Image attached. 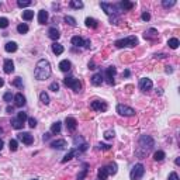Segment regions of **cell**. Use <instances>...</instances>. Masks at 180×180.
<instances>
[{"mask_svg":"<svg viewBox=\"0 0 180 180\" xmlns=\"http://www.w3.org/2000/svg\"><path fill=\"white\" fill-rule=\"evenodd\" d=\"M51 63L47 59H40L35 65V69H34V76L37 80H47L51 76Z\"/></svg>","mask_w":180,"mask_h":180,"instance_id":"1","label":"cell"},{"mask_svg":"<svg viewBox=\"0 0 180 180\" xmlns=\"http://www.w3.org/2000/svg\"><path fill=\"white\" fill-rule=\"evenodd\" d=\"M138 145H139V146H138V148H139L138 151L142 149V152H139L138 156H143V155L148 154V152L154 148L155 141H154V138H152L151 135H141L139 136V141H138Z\"/></svg>","mask_w":180,"mask_h":180,"instance_id":"2","label":"cell"},{"mask_svg":"<svg viewBox=\"0 0 180 180\" xmlns=\"http://www.w3.org/2000/svg\"><path fill=\"white\" fill-rule=\"evenodd\" d=\"M114 45L117 48H124V47H128V48H134L135 45H138V38L135 35H129L127 38H122V40H118L114 42Z\"/></svg>","mask_w":180,"mask_h":180,"instance_id":"3","label":"cell"},{"mask_svg":"<svg viewBox=\"0 0 180 180\" xmlns=\"http://www.w3.org/2000/svg\"><path fill=\"white\" fill-rule=\"evenodd\" d=\"M100 6H101V9L104 10V13H106L107 16H110V17H117V16L121 13V10L118 9L117 4L107 3V2H101Z\"/></svg>","mask_w":180,"mask_h":180,"instance_id":"4","label":"cell"},{"mask_svg":"<svg viewBox=\"0 0 180 180\" xmlns=\"http://www.w3.org/2000/svg\"><path fill=\"white\" fill-rule=\"evenodd\" d=\"M143 175H145V168H143L142 163H136V165H134L131 172H129L131 180H141Z\"/></svg>","mask_w":180,"mask_h":180,"instance_id":"5","label":"cell"},{"mask_svg":"<svg viewBox=\"0 0 180 180\" xmlns=\"http://www.w3.org/2000/svg\"><path fill=\"white\" fill-rule=\"evenodd\" d=\"M63 85L68 86V87H70L72 90H75V92H80V90H82L80 80H79V79H76V77H73V76L65 77V79H63Z\"/></svg>","mask_w":180,"mask_h":180,"instance_id":"6","label":"cell"},{"mask_svg":"<svg viewBox=\"0 0 180 180\" xmlns=\"http://www.w3.org/2000/svg\"><path fill=\"white\" fill-rule=\"evenodd\" d=\"M117 113L120 115H124V117H132V115H135V110L128 106H125V104H118Z\"/></svg>","mask_w":180,"mask_h":180,"instance_id":"7","label":"cell"},{"mask_svg":"<svg viewBox=\"0 0 180 180\" xmlns=\"http://www.w3.org/2000/svg\"><path fill=\"white\" fill-rule=\"evenodd\" d=\"M152 87H154V83H152V80L149 77H142V79H139V89L142 92H148V90H151Z\"/></svg>","mask_w":180,"mask_h":180,"instance_id":"8","label":"cell"},{"mask_svg":"<svg viewBox=\"0 0 180 180\" xmlns=\"http://www.w3.org/2000/svg\"><path fill=\"white\" fill-rule=\"evenodd\" d=\"M115 73H117L115 66H108L106 69V79H107L108 85H114V76H115Z\"/></svg>","mask_w":180,"mask_h":180,"instance_id":"9","label":"cell"},{"mask_svg":"<svg viewBox=\"0 0 180 180\" xmlns=\"http://www.w3.org/2000/svg\"><path fill=\"white\" fill-rule=\"evenodd\" d=\"M17 139L21 141V142L26 143V145H31L33 141H34V138H33V135H31L30 132H20L19 135H17Z\"/></svg>","mask_w":180,"mask_h":180,"instance_id":"10","label":"cell"},{"mask_svg":"<svg viewBox=\"0 0 180 180\" xmlns=\"http://www.w3.org/2000/svg\"><path fill=\"white\" fill-rule=\"evenodd\" d=\"M90 107H92V110L94 111H106L107 110V104L101 100H94L90 103Z\"/></svg>","mask_w":180,"mask_h":180,"instance_id":"11","label":"cell"},{"mask_svg":"<svg viewBox=\"0 0 180 180\" xmlns=\"http://www.w3.org/2000/svg\"><path fill=\"white\" fill-rule=\"evenodd\" d=\"M51 146L54 148V149L62 151V149H65V148L68 146V143L65 139H56V141H54V142H51Z\"/></svg>","mask_w":180,"mask_h":180,"instance_id":"12","label":"cell"},{"mask_svg":"<svg viewBox=\"0 0 180 180\" xmlns=\"http://www.w3.org/2000/svg\"><path fill=\"white\" fill-rule=\"evenodd\" d=\"M3 70H4V73H7V75H10V73L14 72V63H13L11 59H6V61H4Z\"/></svg>","mask_w":180,"mask_h":180,"instance_id":"13","label":"cell"},{"mask_svg":"<svg viewBox=\"0 0 180 180\" xmlns=\"http://www.w3.org/2000/svg\"><path fill=\"white\" fill-rule=\"evenodd\" d=\"M14 106L16 107H23L26 106V97L21 94V93H17V94H14Z\"/></svg>","mask_w":180,"mask_h":180,"instance_id":"14","label":"cell"},{"mask_svg":"<svg viewBox=\"0 0 180 180\" xmlns=\"http://www.w3.org/2000/svg\"><path fill=\"white\" fill-rule=\"evenodd\" d=\"M117 6H118V9H120V10H121V13H122V11L131 10V9L134 7V3H132V2H127V0H124V2H120Z\"/></svg>","mask_w":180,"mask_h":180,"instance_id":"15","label":"cell"},{"mask_svg":"<svg viewBox=\"0 0 180 180\" xmlns=\"http://www.w3.org/2000/svg\"><path fill=\"white\" fill-rule=\"evenodd\" d=\"M65 122H66V128L69 129V131H75V129H76V127H77V121L75 120L73 117H66Z\"/></svg>","mask_w":180,"mask_h":180,"instance_id":"16","label":"cell"},{"mask_svg":"<svg viewBox=\"0 0 180 180\" xmlns=\"http://www.w3.org/2000/svg\"><path fill=\"white\" fill-rule=\"evenodd\" d=\"M103 79L104 76L101 75V72L100 73H96L92 76V85L93 86H101V83H103Z\"/></svg>","mask_w":180,"mask_h":180,"instance_id":"17","label":"cell"},{"mask_svg":"<svg viewBox=\"0 0 180 180\" xmlns=\"http://www.w3.org/2000/svg\"><path fill=\"white\" fill-rule=\"evenodd\" d=\"M48 37L56 42V41L59 40V37H61V34H59V31L55 28V27H51V28L48 30Z\"/></svg>","mask_w":180,"mask_h":180,"instance_id":"18","label":"cell"},{"mask_svg":"<svg viewBox=\"0 0 180 180\" xmlns=\"http://www.w3.org/2000/svg\"><path fill=\"white\" fill-rule=\"evenodd\" d=\"M158 37V31L155 28H149L145 31V34H143V38L145 40H155V38Z\"/></svg>","mask_w":180,"mask_h":180,"instance_id":"19","label":"cell"},{"mask_svg":"<svg viewBox=\"0 0 180 180\" xmlns=\"http://www.w3.org/2000/svg\"><path fill=\"white\" fill-rule=\"evenodd\" d=\"M48 19H49L48 11L47 10H40V13H38V23H40V24H45V23L48 21Z\"/></svg>","mask_w":180,"mask_h":180,"instance_id":"20","label":"cell"},{"mask_svg":"<svg viewBox=\"0 0 180 180\" xmlns=\"http://www.w3.org/2000/svg\"><path fill=\"white\" fill-rule=\"evenodd\" d=\"M70 68H72V63H70V61H68V59H63V61L59 62V69L62 70V72H69Z\"/></svg>","mask_w":180,"mask_h":180,"instance_id":"21","label":"cell"},{"mask_svg":"<svg viewBox=\"0 0 180 180\" xmlns=\"http://www.w3.org/2000/svg\"><path fill=\"white\" fill-rule=\"evenodd\" d=\"M97 177H99V180H107V177H108V172H107L106 166H101V168L99 169V172H97Z\"/></svg>","mask_w":180,"mask_h":180,"instance_id":"22","label":"cell"},{"mask_svg":"<svg viewBox=\"0 0 180 180\" xmlns=\"http://www.w3.org/2000/svg\"><path fill=\"white\" fill-rule=\"evenodd\" d=\"M52 52H54L55 55H61L63 52V47L59 44V42H54V44H52Z\"/></svg>","mask_w":180,"mask_h":180,"instance_id":"23","label":"cell"},{"mask_svg":"<svg viewBox=\"0 0 180 180\" xmlns=\"http://www.w3.org/2000/svg\"><path fill=\"white\" fill-rule=\"evenodd\" d=\"M85 23H86V27H89V28H97V26H99L97 20L92 19V17H87V19L85 20Z\"/></svg>","mask_w":180,"mask_h":180,"instance_id":"24","label":"cell"},{"mask_svg":"<svg viewBox=\"0 0 180 180\" xmlns=\"http://www.w3.org/2000/svg\"><path fill=\"white\" fill-rule=\"evenodd\" d=\"M61 128H62V122H59V121L54 122L52 127H51V134H54V135L59 134V132H61Z\"/></svg>","mask_w":180,"mask_h":180,"instance_id":"25","label":"cell"},{"mask_svg":"<svg viewBox=\"0 0 180 180\" xmlns=\"http://www.w3.org/2000/svg\"><path fill=\"white\" fill-rule=\"evenodd\" d=\"M72 44L75 45V47H83L85 45V40L82 37H79V35H76V37H72Z\"/></svg>","mask_w":180,"mask_h":180,"instance_id":"26","label":"cell"},{"mask_svg":"<svg viewBox=\"0 0 180 180\" xmlns=\"http://www.w3.org/2000/svg\"><path fill=\"white\" fill-rule=\"evenodd\" d=\"M4 49L7 52H16L17 51V44H16L14 41H10V42H7V44L4 45Z\"/></svg>","mask_w":180,"mask_h":180,"instance_id":"27","label":"cell"},{"mask_svg":"<svg viewBox=\"0 0 180 180\" xmlns=\"http://www.w3.org/2000/svg\"><path fill=\"white\" fill-rule=\"evenodd\" d=\"M10 124H11V127L13 128H16V129H21L23 128V122L20 121L19 118H11V121H10Z\"/></svg>","mask_w":180,"mask_h":180,"instance_id":"28","label":"cell"},{"mask_svg":"<svg viewBox=\"0 0 180 180\" xmlns=\"http://www.w3.org/2000/svg\"><path fill=\"white\" fill-rule=\"evenodd\" d=\"M76 154H77V151H76V149H70V151L68 152L66 155H65V158L62 159V163H66L68 161H70V159L73 158V156H75Z\"/></svg>","mask_w":180,"mask_h":180,"instance_id":"29","label":"cell"},{"mask_svg":"<svg viewBox=\"0 0 180 180\" xmlns=\"http://www.w3.org/2000/svg\"><path fill=\"white\" fill-rule=\"evenodd\" d=\"M69 6L72 9H77L79 10V9H83V2H80V0H72L69 3Z\"/></svg>","mask_w":180,"mask_h":180,"instance_id":"30","label":"cell"},{"mask_svg":"<svg viewBox=\"0 0 180 180\" xmlns=\"http://www.w3.org/2000/svg\"><path fill=\"white\" fill-rule=\"evenodd\" d=\"M17 31H19L20 34H27L28 33V26H27L26 23H21V24L17 26Z\"/></svg>","mask_w":180,"mask_h":180,"instance_id":"31","label":"cell"},{"mask_svg":"<svg viewBox=\"0 0 180 180\" xmlns=\"http://www.w3.org/2000/svg\"><path fill=\"white\" fill-rule=\"evenodd\" d=\"M40 100H41V103L45 104V106H48V104H49V96H48L45 92H42L40 94Z\"/></svg>","mask_w":180,"mask_h":180,"instance_id":"32","label":"cell"},{"mask_svg":"<svg viewBox=\"0 0 180 180\" xmlns=\"http://www.w3.org/2000/svg\"><path fill=\"white\" fill-rule=\"evenodd\" d=\"M33 17H34V11H33V10L23 11V20H26V21H28V20H31Z\"/></svg>","mask_w":180,"mask_h":180,"instance_id":"33","label":"cell"},{"mask_svg":"<svg viewBox=\"0 0 180 180\" xmlns=\"http://www.w3.org/2000/svg\"><path fill=\"white\" fill-rule=\"evenodd\" d=\"M168 45H169V48H172V49H176V48L179 47V40H177V38H170V40L168 41Z\"/></svg>","mask_w":180,"mask_h":180,"instance_id":"34","label":"cell"},{"mask_svg":"<svg viewBox=\"0 0 180 180\" xmlns=\"http://www.w3.org/2000/svg\"><path fill=\"white\" fill-rule=\"evenodd\" d=\"M9 146H10V151L11 152L17 151V149H19V142H17V139H10V142H9Z\"/></svg>","mask_w":180,"mask_h":180,"instance_id":"35","label":"cell"},{"mask_svg":"<svg viewBox=\"0 0 180 180\" xmlns=\"http://www.w3.org/2000/svg\"><path fill=\"white\" fill-rule=\"evenodd\" d=\"M165 152L163 151H158V152H155V155H154V159L155 161H158V162H161V161H163L165 159Z\"/></svg>","mask_w":180,"mask_h":180,"instance_id":"36","label":"cell"},{"mask_svg":"<svg viewBox=\"0 0 180 180\" xmlns=\"http://www.w3.org/2000/svg\"><path fill=\"white\" fill-rule=\"evenodd\" d=\"M63 20H65V23L69 24L70 27H76V24H77L76 20H75L73 17H70V16H65V19H63Z\"/></svg>","mask_w":180,"mask_h":180,"instance_id":"37","label":"cell"},{"mask_svg":"<svg viewBox=\"0 0 180 180\" xmlns=\"http://www.w3.org/2000/svg\"><path fill=\"white\" fill-rule=\"evenodd\" d=\"M106 168H107L108 175H115V173H117V165H115V163H110V165L106 166Z\"/></svg>","mask_w":180,"mask_h":180,"instance_id":"38","label":"cell"},{"mask_svg":"<svg viewBox=\"0 0 180 180\" xmlns=\"http://www.w3.org/2000/svg\"><path fill=\"white\" fill-rule=\"evenodd\" d=\"M31 3H33L31 0H19V2H17V6L23 9V7H28V6H31Z\"/></svg>","mask_w":180,"mask_h":180,"instance_id":"39","label":"cell"},{"mask_svg":"<svg viewBox=\"0 0 180 180\" xmlns=\"http://www.w3.org/2000/svg\"><path fill=\"white\" fill-rule=\"evenodd\" d=\"M86 175H87V165H85V169H83L80 173H79V175H77L76 180H85Z\"/></svg>","mask_w":180,"mask_h":180,"instance_id":"40","label":"cell"},{"mask_svg":"<svg viewBox=\"0 0 180 180\" xmlns=\"http://www.w3.org/2000/svg\"><path fill=\"white\" fill-rule=\"evenodd\" d=\"M11 85L16 86V87H19V89H23V79H21V77H16Z\"/></svg>","mask_w":180,"mask_h":180,"instance_id":"41","label":"cell"},{"mask_svg":"<svg viewBox=\"0 0 180 180\" xmlns=\"http://www.w3.org/2000/svg\"><path fill=\"white\" fill-rule=\"evenodd\" d=\"M17 118H19V120L23 122V124H24V122H26L27 120H28V117H27V114L24 113V111H20V113L17 114Z\"/></svg>","mask_w":180,"mask_h":180,"instance_id":"42","label":"cell"},{"mask_svg":"<svg viewBox=\"0 0 180 180\" xmlns=\"http://www.w3.org/2000/svg\"><path fill=\"white\" fill-rule=\"evenodd\" d=\"M175 4H176V2H175V0H163V2H162V6H163V7H172V6H175Z\"/></svg>","mask_w":180,"mask_h":180,"instance_id":"43","label":"cell"},{"mask_svg":"<svg viewBox=\"0 0 180 180\" xmlns=\"http://www.w3.org/2000/svg\"><path fill=\"white\" fill-rule=\"evenodd\" d=\"M13 99H14V96L11 94V92H6V93H4V96H3V100H4V101L10 103V101H11Z\"/></svg>","mask_w":180,"mask_h":180,"instance_id":"44","label":"cell"},{"mask_svg":"<svg viewBox=\"0 0 180 180\" xmlns=\"http://www.w3.org/2000/svg\"><path fill=\"white\" fill-rule=\"evenodd\" d=\"M9 27V20L6 17H0V28H7Z\"/></svg>","mask_w":180,"mask_h":180,"instance_id":"45","label":"cell"},{"mask_svg":"<svg viewBox=\"0 0 180 180\" xmlns=\"http://www.w3.org/2000/svg\"><path fill=\"white\" fill-rule=\"evenodd\" d=\"M114 135H115V134H114V131H106V132H104V138H106V139H113L114 138Z\"/></svg>","mask_w":180,"mask_h":180,"instance_id":"46","label":"cell"},{"mask_svg":"<svg viewBox=\"0 0 180 180\" xmlns=\"http://www.w3.org/2000/svg\"><path fill=\"white\" fill-rule=\"evenodd\" d=\"M49 90H52V92H58V90H59V85L56 83V82L51 83V85H49Z\"/></svg>","mask_w":180,"mask_h":180,"instance_id":"47","label":"cell"},{"mask_svg":"<svg viewBox=\"0 0 180 180\" xmlns=\"http://www.w3.org/2000/svg\"><path fill=\"white\" fill-rule=\"evenodd\" d=\"M28 125L30 127H31V128H35V127H37V120H35V118H28Z\"/></svg>","mask_w":180,"mask_h":180,"instance_id":"48","label":"cell"},{"mask_svg":"<svg viewBox=\"0 0 180 180\" xmlns=\"http://www.w3.org/2000/svg\"><path fill=\"white\" fill-rule=\"evenodd\" d=\"M73 142H75V145H77V143H85V141H83V138L82 136H75L73 138Z\"/></svg>","mask_w":180,"mask_h":180,"instance_id":"49","label":"cell"},{"mask_svg":"<svg viewBox=\"0 0 180 180\" xmlns=\"http://www.w3.org/2000/svg\"><path fill=\"white\" fill-rule=\"evenodd\" d=\"M97 148H99V149H104V151H108V149H110V145H106V143H97Z\"/></svg>","mask_w":180,"mask_h":180,"instance_id":"50","label":"cell"},{"mask_svg":"<svg viewBox=\"0 0 180 180\" xmlns=\"http://www.w3.org/2000/svg\"><path fill=\"white\" fill-rule=\"evenodd\" d=\"M168 180H179V176H177L176 172H172L169 175V177H168Z\"/></svg>","mask_w":180,"mask_h":180,"instance_id":"51","label":"cell"},{"mask_svg":"<svg viewBox=\"0 0 180 180\" xmlns=\"http://www.w3.org/2000/svg\"><path fill=\"white\" fill-rule=\"evenodd\" d=\"M142 20H143V21H149V20H151V14H149L148 11L142 13Z\"/></svg>","mask_w":180,"mask_h":180,"instance_id":"52","label":"cell"},{"mask_svg":"<svg viewBox=\"0 0 180 180\" xmlns=\"http://www.w3.org/2000/svg\"><path fill=\"white\" fill-rule=\"evenodd\" d=\"M49 138H51V132H45L44 135H42V139L44 141H48Z\"/></svg>","mask_w":180,"mask_h":180,"instance_id":"53","label":"cell"},{"mask_svg":"<svg viewBox=\"0 0 180 180\" xmlns=\"http://www.w3.org/2000/svg\"><path fill=\"white\" fill-rule=\"evenodd\" d=\"M165 72H166V73H173V68L172 66H166Z\"/></svg>","mask_w":180,"mask_h":180,"instance_id":"54","label":"cell"},{"mask_svg":"<svg viewBox=\"0 0 180 180\" xmlns=\"http://www.w3.org/2000/svg\"><path fill=\"white\" fill-rule=\"evenodd\" d=\"M89 69H96V65H94V62H93V61H90V62H89Z\"/></svg>","mask_w":180,"mask_h":180,"instance_id":"55","label":"cell"},{"mask_svg":"<svg viewBox=\"0 0 180 180\" xmlns=\"http://www.w3.org/2000/svg\"><path fill=\"white\" fill-rule=\"evenodd\" d=\"M6 111H7L9 114H11V113H13V111H14V108H13V107H11V106H7V108H6Z\"/></svg>","mask_w":180,"mask_h":180,"instance_id":"56","label":"cell"},{"mask_svg":"<svg viewBox=\"0 0 180 180\" xmlns=\"http://www.w3.org/2000/svg\"><path fill=\"white\" fill-rule=\"evenodd\" d=\"M85 48H90V40H85Z\"/></svg>","mask_w":180,"mask_h":180,"instance_id":"57","label":"cell"},{"mask_svg":"<svg viewBox=\"0 0 180 180\" xmlns=\"http://www.w3.org/2000/svg\"><path fill=\"white\" fill-rule=\"evenodd\" d=\"M165 54H156V55H155V58H165Z\"/></svg>","mask_w":180,"mask_h":180,"instance_id":"58","label":"cell"},{"mask_svg":"<svg viewBox=\"0 0 180 180\" xmlns=\"http://www.w3.org/2000/svg\"><path fill=\"white\" fill-rule=\"evenodd\" d=\"M122 76H127V77H128V76H129V70H125L124 73H122Z\"/></svg>","mask_w":180,"mask_h":180,"instance_id":"59","label":"cell"},{"mask_svg":"<svg viewBox=\"0 0 180 180\" xmlns=\"http://www.w3.org/2000/svg\"><path fill=\"white\" fill-rule=\"evenodd\" d=\"M3 145H4L3 139H0V151H2V148H3Z\"/></svg>","mask_w":180,"mask_h":180,"instance_id":"60","label":"cell"},{"mask_svg":"<svg viewBox=\"0 0 180 180\" xmlns=\"http://www.w3.org/2000/svg\"><path fill=\"white\" fill-rule=\"evenodd\" d=\"M4 85V80H3V79H2V77H0V87H2V86H3Z\"/></svg>","mask_w":180,"mask_h":180,"instance_id":"61","label":"cell"},{"mask_svg":"<svg viewBox=\"0 0 180 180\" xmlns=\"http://www.w3.org/2000/svg\"><path fill=\"white\" fill-rule=\"evenodd\" d=\"M2 132H3V129H2V128H0V134H2Z\"/></svg>","mask_w":180,"mask_h":180,"instance_id":"62","label":"cell"},{"mask_svg":"<svg viewBox=\"0 0 180 180\" xmlns=\"http://www.w3.org/2000/svg\"><path fill=\"white\" fill-rule=\"evenodd\" d=\"M33 180H37V179H33Z\"/></svg>","mask_w":180,"mask_h":180,"instance_id":"63","label":"cell"}]
</instances>
